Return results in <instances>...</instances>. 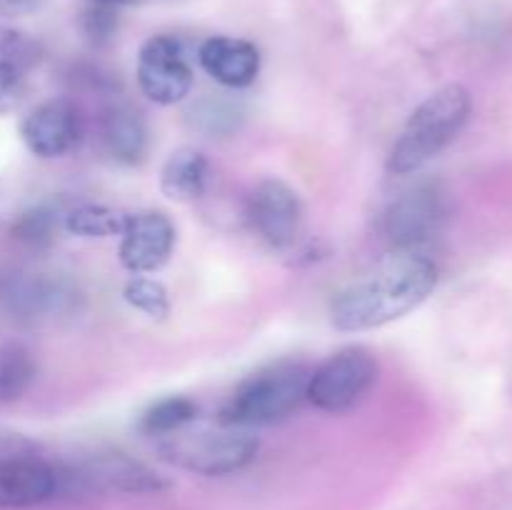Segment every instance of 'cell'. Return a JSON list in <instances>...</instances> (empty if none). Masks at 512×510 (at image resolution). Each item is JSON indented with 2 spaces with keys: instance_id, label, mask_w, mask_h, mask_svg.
<instances>
[{
  "instance_id": "cell-1",
  "label": "cell",
  "mask_w": 512,
  "mask_h": 510,
  "mask_svg": "<svg viewBox=\"0 0 512 510\" xmlns=\"http://www.w3.org/2000/svg\"><path fill=\"white\" fill-rule=\"evenodd\" d=\"M438 278V265L428 255L420 250H395L335 295L330 323L343 333L383 328L418 310L433 295Z\"/></svg>"
},
{
  "instance_id": "cell-2",
  "label": "cell",
  "mask_w": 512,
  "mask_h": 510,
  "mask_svg": "<svg viewBox=\"0 0 512 510\" xmlns=\"http://www.w3.org/2000/svg\"><path fill=\"white\" fill-rule=\"evenodd\" d=\"M470 110H473V98L463 85H443L428 95L400 130L385 163L388 173L408 175L428 165L458 138L468 123Z\"/></svg>"
},
{
  "instance_id": "cell-3",
  "label": "cell",
  "mask_w": 512,
  "mask_h": 510,
  "mask_svg": "<svg viewBox=\"0 0 512 510\" xmlns=\"http://www.w3.org/2000/svg\"><path fill=\"white\" fill-rule=\"evenodd\" d=\"M310 368L295 358L278 360L258 368L248 378L240 380L220 410V425L230 428H255L273 425L293 415L308 393Z\"/></svg>"
},
{
  "instance_id": "cell-4",
  "label": "cell",
  "mask_w": 512,
  "mask_h": 510,
  "mask_svg": "<svg viewBox=\"0 0 512 510\" xmlns=\"http://www.w3.org/2000/svg\"><path fill=\"white\" fill-rule=\"evenodd\" d=\"M258 450L260 440L255 435L230 425H223L220 430L183 428L168 438H160L158 443V455L165 463L205 478H220L248 468Z\"/></svg>"
},
{
  "instance_id": "cell-5",
  "label": "cell",
  "mask_w": 512,
  "mask_h": 510,
  "mask_svg": "<svg viewBox=\"0 0 512 510\" xmlns=\"http://www.w3.org/2000/svg\"><path fill=\"white\" fill-rule=\"evenodd\" d=\"M58 495H153L170 488L168 480L140 460L118 450H95L55 463Z\"/></svg>"
},
{
  "instance_id": "cell-6",
  "label": "cell",
  "mask_w": 512,
  "mask_h": 510,
  "mask_svg": "<svg viewBox=\"0 0 512 510\" xmlns=\"http://www.w3.org/2000/svg\"><path fill=\"white\" fill-rule=\"evenodd\" d=\"M378 375V358L363 345H350L310 370L305 400L323 413H345L368 395Z\"/></svg>"
},
{
  "instance_id": "cell-7",
  "label": "cell",
  "mask_w": 512,
  "mask_h": 510,
  "mask_svg": "<svg viewBox=\"0 0 512 510\" xmlns=\"http://www.w3.org/2000/svg\"><path fill=\"white\" fill-rule=\"evenodd\" d=\"M0 300L10 318L28 325H43L73 318L83 305V293L63 275L18 273L3 285Z\"/></svg>"
},
{
  "instance_id": "cell-8",
  "label": "cell",
  "mask_w": 512,
  "mask_h": 510,
  "mask_svg": "<svg viewBox=\"0 0 512 510\" xmlns=\"http://www.w3.org/2000/svg\"><path fill=\"white\" fill-rule=\"evenodd\" d=\"M58 495V470L33 443L15 438L0 448V510L33 508Z\"/></svg>"
},
{
  "instance_id": "cell-9",
  "label": "cell",
  "mask_w": 512,
  "mask_h": 510,
  "mask_svg": "<svg viewBox=\"0 0 512 510\" xmlns=\"http://www.w3.org/2000/svg\"><path fill=\"white\" fill-rule=\"evenodd\" d=\"M245 220L268 248L288 253L303 233V203L285 180L265 178L245 200Z\"/></svg>"
},
{
  "instance_id": "cell-10",
  "label": "cell",
  "mask_w": 512,
  "mask_h": 510,
  "mask_svg": "<svg viewBox=\"0 0 512 510\" xmlns=\"http://www.w3.org/2000/svg\"><path fill=\"white\" fill-rule=\"evenodd\" d=\"M445 223V195L440 185L418 183L390 203L383 233L395 250H420Z\"/></svg>"
},
{
  "instance_id": "cell-11",
  "label": "cell",
  "mask_w": 512,
  "mask_h": 510,
  "mask_svg": "<svg viewBox=\"0 0 512 510\" xmlns=\"http://www.w3.org/2000/svg\"><path fill=\"white\" fill-rule=\"evenodd\" d=\"M193 68L183 43L173 35H153L138 53V88L155 105L183 103L193 90Z\"/></svg>"
},
{
  "instance_id": "cell-12",
  "label": "cell",
  "mask_w": 512,
  "mask_h": 510,
  "mask_svg": "<svg viewBox=\"0 0 512 510\" xmlns=\"http://www.w3.org/2000/svg\"><path fill=\"white\" fill-rule=\"evenodd\" d=\"M175 250V225L160 210H138L128 213L120 233L118 258L128 273H158Z\"/></svg>"
},
{
  "instance_id": "cell-13",
  "label": "cell",
  "mask_w": 512,
  "mask_h": 510,
  "mask_svg": "<svg viewBox=\"0 0 512 510\" xmlns=\"http://www.w3.org/2000/svg\"><path fill=\"white\" fill-rule=\"evenodd\" d=\"M83 120L68 98H53L30 110L20 123L25 148L38 158H63L80 143Z\"/></svg>"
},
{
  "instance_id": "cell-14",
  "label": "cell",
  "mask_w": 512,
  "mask_h": 510,
  "mask_svg": "<svg viewBox=\"0 0 512 510\" xmlns=\"http://www.w3.org/2000/svg\"><path fill=\"white\" fill-rule=\"evenodd\" d=\"M205 73L223 88L240 90L255 83L260 73V53L250 40L233 35L208 38L198 50Z\"/></svg>"
},
{
  "instance_id": "cell-15",
  "label": "cell",
  "mask_w": 512,
  "mask_h": 510,
  "mask_svg": "<svg viewBox=\"0 0 512 510\" xmlns=\"http://www.w3.org/2000/svg\"><path fill=\"white\" fill-rule=\"evenodd\" d=\"M38 65V45L33 38L0 23V115H8L23 103L30 73Z\"/></svg>"
},
{
  "instance_id": "cell-16",
  "label": "cell",
  "mask_w": 512,
  "mask_h": 510,
  "mask_svg": "<svg viewBox=\"0 0 512 510\" xmlns=\"http://www.w3.org/2000/svg\"><path fill=\"white\" fill-rule=\"evenodd\" d=\"M100 143L110 160L120 165L143 163L148 153V123L128 103H110L100 113Z\"/></svg>"
},
{
  "instance_id": "cell-17",
  "label": "cell",
  "mask_w": 512,
  "mask_h": 510,
  "mask_svg": "<svg viewBox=\"0 0 512 510\" xmlns=\"http://www.w3.org/2000/svg\"><path fill=\"white\" fill-rule=\"evenodd\" d=\"M208 180V158L198 148H190V145L173 150L165 160L163 170H160V190H163L165 198L178 200V203L198 200L208 188Z\"/></svg>"
},
{
  "instance_id": "cell-18",
  "label": "cell",
  "mask_w": 512,
  "mask_h": 510,
  "mask_svg": "<svg viewBox=\"0 0 512 510\" xmlns=\"http://www.w3.org/2000/svg\"><path fill=\"white\" fill-rule=\"evenodd\" d=\"M35 375H38V363L25 345H0V405H10L23 398Z\"/></svg>"
},
{
  "instance_id": "cell-19",
  "label": "cell",
  "mask_w": 512,
  "mask_h": 510,
  "mask_svg": "<svg viewBox=\"0 0 512 510\" xmlns=\"http://www.w3.org/2000/svg\"><path fill=\"white\" fill-rule=\"evenodd\" d=\"M128 213L100 203H80L63 213V230L78 238H110L120 235Z\"/></svg>"
},
{
  "instance_id": "cell-20",
  "label": "cell",
  "mask_w": 512,
  "mask_h": 510,
  "mask_svg": "<svg viewBox=\"0 0 512 510\" xmlns=\"http://www.w3.org/2000/svg\"><path fill=\"white\" fill-rule=\"evenodd\" d=\"M198 418V403L188 395H168L160 398L158 403L150 405L140 415V430L150 438H168L178 430L188 428Z\"/></svg>"
},
{
  "instance_id": "cell-21",
  "label": "cell",
  "mask_w": 512,
  "mask_h": 510,
  "mask_svg": "<svg viewBox=\"0 0 512 510\" xmlns=\"http://www.w3.org/2000/svg\"><path fill=\"white\" fill-rule=\"evenodd\" d=\"M63 230V213L53 205H35L20 213L10 225V235L15 243L28 250H48Z\"/></svg>"
},
{
  "instance_id": "cell-22",
  "label": "cell",
  "mask_w": 512,
  "mask_h": 510,
  "mask_svg": "<svg viewBox=\"0 0 512 510\" xmlns=\"http://www.w3.org/2000/svg\"><path fill=\"white\" fill-rule=\"evenodd\" d=\"M123 298L130 308L140 310V313H145L153 320H163L170 315V295L160 280L135 275V278L125 283Z\"/></svg>"
},
{
  "instance_id": "cell-23",
  "label": "cell",
  "mask_w": 512,
  "mask_h": 510,
  "mask_svg": "<svg viewBox=\"0 0 512 510\" xmlns=\"http://www.w3.org/2000/svg\"><path fill=\"white\" fill-rule=\"evenodd\" d=\"M193 113H195L193 115L195 125H198L200 130H205L208 135L233 133V130H238L240 118H243L238 105L225 103V100H213V98L203 100Z\"/></svg>"
},
{
  "instance_id": "cell-24",
  "label": "cell",
  "mask_w": 512,
  "mask_h": 510,
  "mask_svg": "<svg viewBox=\"0 0 512 510\" xmlns=\"http://www.w3.org/2000/svg\"><path fill=\"white\" fill-rule=\"evenodd\" d=\"M80 28H83V35L93 45L110 43L115 30H118V10L88 3V10L80 18Z\"/></svg>"
},
{
  "instance_id": "cell-25",
  "label": "cell",
  "mask_w": 512,
  "mask_h": 510,
  "mask_svg": "<svg viewBox=\"0 0 512 510\" xmlns=\"http://www.w3.org/2000/svg\"><path fill=\"white\" fill-rule=\"evenodd\" d=\"M43 5V0H0V18H20L30 15Z\"/></svg>"
},
{
  "instance_id": "cell-26",
  "label": "cell",
  "mask_w": 512,
  "mask_h": 510,
  "mask_svg": "<svg viewBox=\"0 0 512 510\" xmlns=\"http://www.w3.org/2000/svg\"><path fill=\"white\" fill-rule=\"evenodd\" d=\"M88 3L118 10V8H128V5H140V3H145V0H88Z\"/></svg>"
}]
</instances>
